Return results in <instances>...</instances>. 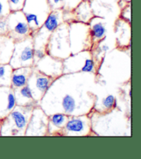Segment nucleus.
Listing matches in <instances>:
<instances>
[{
	"instance_id": "nucleus-11",
	"label": "nucleus",
	"mask_w": 141,
	"mask_h": 159,
	"mask_svg": "<svg viewBox=\"0 0 141 159\" xmlns=\"http://www.w3.org/2000/svg\"><path fill=\"white\" fill-rule=\"evenodd\" d=\"M54 80L33 67L31 74L28 80L27 85L30 89L34 100L38 105Z\"/></svg>"
},
{
	"instance_id": "nucleus-18",
	"label": "nucleus",
	"mask_w": 141,
	"mask_h": 159,
	"mask_svg": "<svg viewBox=\"0 0 141 159\" xmlns=\"http://www.w3.org/2000/svg\"><path fill=\"white\" fill-rule=\"evenodd\" d=\"M74 21L88 24L94 15L92 8L91 2L89 0H82L72 10Z\"/></svg>"
},
{
	"instance_id": "nucleus-20",
	"label": "nucleus",
	"mask_w": 141,
	"mask_h": 159,
	"mask_svg": "<svg viewBox=\"0 0 141 159\" xmlns=\"http://www.w3.org/2000/svg\"><path fill=\"white\" fill-rule=\"evenodd\" d=\"M15 42L8 35L0 36V65L8 64L13 53Z\"/></svg>"
},
{
	"instance_id": "nucleus-24",
	"label": "nucleus",
	"mask_w": 141,
	"mask_h": 159,
	"mask_svg": "<svg viewBox=\"0 0 141 159\" xmlns=\"http://www.w3.org/2000/svg\"><path fill=\"white\" fill-rule=\"evenodd\" d=\"M11 13L8 0H0V19L7 17Z\"/></svg>"
},
{
	"instance_id": "nucleus-14",
	"label": "nucleus",
	"mask_w": 141,
	"mask_h": 159,
	"mask_svg": "<svg viewBox=\"0 0 141 159\" xmlns=\"http://www.w3.org/2000/svg\"><path fill=\"white\" fill-rule=\"evenodd\" d=\"M16 105L11 87H0V120L6 117Z\"/></svg>"
},
{
	"instance_id": "nucleus-22",
	"label": "nucleus",
	"mask_w": 141,
	"mask_h": 159,
	"mask_svg": "<svg viewBox=\"0 0 141 159\" xmlns=\"http://www.w3.org/2000/svg\"><path fill=\"white\" fill-rule=\"evenodd\" d=\"M117 107V101L116 97L113 95H108L106 97L102 99L100 105L94 106L93 111H95L99 114H104L112 111Z\"/></svg>"
},
{
	"instance_id": "nucleus-7",
	"label": "nucleus",
	"mask_w": 141,
	"mask_h": 159,
	"mask_svg": "<svg viewBox=\"0 0 141 159\" xmlns=\"http://www.w3.org/2000/svg\"><path fill=\"white\" fill-rule=\"evenodd\" d=\"M97 65L91 51L71 54L63 60V74L73 73H91L96 74Z\"/></svg>"
},
{
	"instance_id": "nucleus-5",
	"label": "nucleus",
	"mask_w": 141,
	"mask_h": 159,
	"mask_svg": "<svg viewBox=\"0 0 141 159\" xmlns=\"http://www.w3.org/2000/svg\"><path fill=\"white\" fill-rule=\"evenodd\" d=\"M21 11L32 35L42 26L52 11L48 0H25Z\"/></svg>"
},
{
	"instance_id": "nucleus-29",
	"label": "nucleus",
	"mask_w": 141,
	"mask_h": 159,
	"mask_svg": "<svg viewBox=\"0 0 141 159\" xmlns=\"http://www.w3.org/2000/svg\"><path fill=\"white\" fill-rule=\"evenodd\" d=\"M8 23L6 17L0 19V36L8 35Z\"/></svg>"
},
{
	"instance_id": "nucleus-26",
	"label": "nucleus",
	"mask_w": 141,
	"mask_h": 159,
	"mask_svg": "<svg viewBox=\"0 0 141 159\" xmlns=\"http://www.w3.org/2000/svg\"><path fill=\"white\" fill-rule=\"evenodd\" d=\"M51 11L63 10L65 0H48Z\"/></svg>"
},
{
	"instance_id": "nucleus-31",
	"label": "nucleus",
	"mask_w": 141,
	"mask_h": 159,
	"mask_svg": "<svg viewBox=\"0 0 141 159\" xmlns=\"http://www.w3.org/2000/svg\"><path fill=\"white\" fill-rule=\"evenodd\" d=\"M0 127H1V120H0Z\"/></svg>"
},
{
	"instance_id": "nucleus-28",
	"label": "nucleus",
	"mask_w": 141,
	"mask_h": 159,
	"mask_svg": "<svg viewBox=\"0 0 141 159\" xmlns=\"http://www.w3.org/2000/svg\"><path fill=\"white\" fill-rule=\"evenodd\" d=\"M81 1L82 0H65L63 11H72L73 9H74Z\"/></svg>"
},
{
	"instance_id": "nucleus-6",
	"label": "nucleus",
	"mask_w": 141,
	"mask_h": 159,
	"mask_svg": "<svg viewBox=\"0 0 141 159\" xmlns=\"http://www.w3.org/2000/svg\"><path fill=\"white\" fill-rule=\"evenodd\" d=\"M68 35L71 54L91 51L93 44L88 24L76 21L69 22Z\"/></svg>"
},
{
	"instance_id": "nucleus-17",
	"label": "nucleus",
	"mask_w": 141,
	"mask_h": 159,
	"mask_svg": "<svg viewBox=\"0 0 141 159\" xmlns=\"http://www.w3.org/2000/svg\"><path fill=\"white\" fill-rule=\"evenodd\" d=\"M69 116L63 113H55L48 116L47 136H61Z\"/></svg>"
},
{
	"instance_id": "nucleus-30",
	"label": "nucleus",
	"mask_w": 141,
	"mask_h": 159,
	"mask_svg": "<svg viewBox=\"0 0 141 159\" xmlns=\"http://www.w3.org/2000/svg\"><path fill=\"white\" fill-rule=\"evenodd\" d=\"M130 96L131 97V90H130Z\"/></svg>"
},
{
	"instance_id": "nucleus-3",
	"label": "nucleus",
	"mask_w": 141,
	"mask_h": 159,
	"mask_svg": "<svg viewBox=\"0 0 141 159\" xmlns=\"http://www.w3.org/2000/svg\"><path fill=\"white\" fill-rule=\"evenodd\" d=\"M63 11H52L42 26L32 35L34 48V64L46 55L45 48L50 35L63 21Z\"/></svg>"
},
{
	"instance_id": "nucleus-1",
	"label": "nucleus",
	"mask_w": 141,
	"mask_h": 159,
	"mask_svg": "<svg viewBox=\"0 0 141 159\" xmlns=\"http://www.w3.org/2000/svg\"><path fill=\"white\" fill-rule=\"evenodd\" d=\"M95 75L91 73L62 74L53 81L39 105L48 116L90 114L97 100L93 91Z\"/></svg>"
},
{
	"instance_id": "nucleus-19",
	"label": "nucleus",
	"mask_w": 141,
	"mask_h": 159,
	"mask_svg": "<svg viewBox=\"0 0 141 159\" xmlns=\"http://www.w3.org/2000/svg\"><path fill=\"white\" fill-rule=\"evenodd\" d=\"M32 70L33 66L20 67V68L13 69L11 74V88L15 89L26 85Z\"/></svg>"
},
{
	"instance_id": "nucleus-23",
	"label": "nucleus",
	"mask_w": 141,
	"mask_h": 159,
	"mask_svg": "<svg viewBox=\"0 0 141 159\" xmlns=\"http://www.w3.org/2000/svg\"><path fill=\"white\" fill-rule=\"evenodd\" d=\"M13 69L9 64L0 65V87H11Z\"/></svg>"
},
{
	"instance_id": "nucleus-13",
	"label": "nucleus",
	"mask_w": 141,
	"mask_h": 159,
	"mask_svg": "<svg viewBox=\"0 0 141 159\" xmlns=\"http://www.w3.org/2000/svg\"><path fill=\"white\" fill-rule=\"evenodd\" d=\"M33 67L44 74L54 79L63 74V60L48 54L36 61Z\"/></svg>"
},
{
	"instance_id": "nucleus-2",
	"label": "nucleus",
	"mask_w": 141,
	"mask_h": 159,
	"mask_svg": "<svg viewBox=\"0 0 141 159\" xmlns=\"http://www.w3.org/2000/svg\"><path fill=\"white\" fill-rule=\"evenodd\" d=\"M36 105L15 106L10 114L1 120L0 136H25L28 123L32 110Z\"/></svg>"
},
{
	"instance_id": "nucleus-27",
	"label": "nucleus",
	"mask_w": 141,
	"mask_h": 159,
	"mask_svg": "<svg viewBox=\"0 0 141 159\" xmlns=\"http://www.w3.org/2000/svg\"><path fill=\"white\" fill-rule=\"evenodd\" d=\"M126 22L131 24V4H128L126 7H125L121 12V17Z\"/></svg>"
},
{
	"instance_id": "nucleus-21",
	"label": "nucleus",
	"mask_w": 141,
	"mask_h": 159,
	"mask_svg": "<svg viewBox=\"0 0 141 159\" xmlns=\"http://www.w3.org/2000/svg\"><path fill=\"white\" fill-rule=\"evenodd\" d=\"M15 101L17 105L26 106L30 105H38L33 99L32 93L28 85L13 89Z\"/></svg>"
},
{
	"instance_id": "nucleus-25",
	"label": "nucleus",
	"mask_w": 141,
	"mask_h": 159,
	"mask_svg": "<svg viewBox=\"0 0 141 159\" xmlns=\"http://www.w3.org/2000/svg\"><path fill=\"white\" fill-rule=\"evenodd\" d=\"M11 11H21L25 0H8Z\"/></svg>"
},
{
	"instance_id": "nucleus-12",
	"label": "nucleus",
	"mask_w": 141,
	"mask_h": 159,
	"mask_svg": "<svg viewBox=\"0 0 141 159\" xmlns=\"http://www.w3.org/2000/svg\"><path fill=\"white\" fill-rule=\"evenodd\" d=\"M48 116L39 105L33 109L28 123L25 136H46Z\"/></svg>"
},
{
	"instance_id": "nucleus-10",
	"label": "nucleus",
	"mask_w": 141,
	"mask_h": 159,
	"mask_svg": "<svg viewBox=\"0 0 141 159\" xmlns=\"http://www.w3.org/2000/svg\"><path fill=\"white\" fill-rule=\"evenodd\" d=\"M90 114L69 116L65 127L61 131V136H87L92 133Z\"/></svg>"
},
{
	"instance_id": "nucleus-15",
	"label": "nucleus",
	"mask_w": 141,
	"mask_h": 159,
	"mask_svg": "<svg viewBox=\"0 0 141 159\" xmlns=\"http://www.w3.org/2000/svg\"><path fill=\"white\" fill-rule=\"evenodd\" d=\"M115 33L118 47L121 49L130 47L131 46V24L121 18L116 21Z\"/></svg>"
},
{
	"instance_id": "nucleus-4",
	"label": "nucleus",
	"mask_w": 141,
	"mask_h": 159,
	"mask_svg": "<svg viewBox=\"0 0 141 159\" xmlns=\"http://www.w3.org/2000/svg\"><path fill=\"white\" fill-rule=\"evenodd\" d=\"M46 54L61 60L71 55L70 50L68 23L63 22L52 33L45 48Z\"/></svg>"
},
{
	"instance_id": "nucleus-16",
	"label": "nucleus",
	"mask_w": 141,
	"mask_h": 159,
	"mask_svg": "<svg viewBox=\"0 0 141 159\" xmlns=\"http://www.w3.org/2000/svg\"><path fill=\"white\" fill-rule=\"evenodd\" d=\"M92 41V47L103 40L106 37L105 22L102 17L94 16L88 23Z\"/></svg>"
},
{
	"instance_id": "nucleus-8",
	"label": "nucleus",
	"mask_w": 141,
	"mask_h": 159,
	"mask_svg": "<svg viewBox=\"0 0 141 159\" xmlns=\"http://www.w3.org/2000/svg\"><path fill=\"white\" fill-rule=\"evenodd\" d=\"M34 48L32 35L15 42L14 48L8 64L14 69L20 67L33 66L34 65Z\"/></svg>"
},
{
	"instance_id": "nucleus-9",
	"label": "nucleus",
	"mask_w": 141,
	"mask_h": 159,
	"mask_svg": "<svg viewBox=\"0 0 141 159\" xmlns=\"http://www.w3.org/2000/svg\"><path fill=\"white\" fill-rule=\"evenodd\" d=\"M6 19L8 30L7 35L15 42L32 35L31 30L21 11H11Z\"/></svg>"
}]
</instances>
